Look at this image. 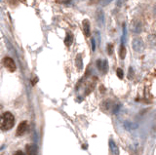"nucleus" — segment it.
Here are the masks:
<instances>
[{
    "label": "nucleus",
    "mask_w": 156,
    "mask_h": 155,
    "mask_svg": "<svg viewBox=\"0 0 156 155\" xmlns=\"http://www.w3.org/2000/svg\"><path fill=\"white\" fill-rule=\"evenodd\" d=\"M109 145H110L111 152L113 153V155H118V147H117L116 144H115L112 141H109Z\"/></svg>",
    "instance_id": "13"
},
{
    "label": "nucleus",
    "mask_w": 156,
    "mask_h": 155,
    "mask_svg": "<svg viewBox=\"0 0 156 155\" xmlns=\"http://www.w3.org/2000/svg\"><path fill=\"white\" fill-rule=\"evenodd\" d=\"M27 155H37V146L35 144H29L27 145Z\"/></svg>",
    "instance_id": "9"
},
{
    "label": "nucleus",
    "mask_w": 156,
    "mask_h": 155,
    "mask_svg": "<svg viewBox=\"0 0 156 155\" xmlns=\"http://www.w3.org/2000/svg\"><path fill=\"white\" fill-rule=\"evenodd\" d=\"M37 81H38V78H37V77H34V79H33V80H32V82H31V85H32V86H34V85L37 83Z\"/></svg>",
    "instance_id": "20"
},
{
    "label": "nucleus",
    "mask_w": 156,
    "mask_h": 155,
    "mask_svg": "<svg viewBox=\"0 0 156 155\" xmlns=\"http://www.w3.org/2000/svg\"><path fill=\"white\" fill-rule=\"evenodd\" d=\"M83 31L86 37H90L91 35V28H90V23L89 20H83Z\"/></svg>",
    "instance_id": "8"
},
{
    "label": "nucleus",
    "mask_w": 156,
    "mask_h": 155,
    "mask_svg": "<svg viewBox=\"0 0 156 155\" xmlns=\"http://www.w3.org/2000/svg\"><path fill=\"white\" fill-rule=\"evenodd\" d=\"M131 29L134 33H140L142 29V20H140L139 19H135L132 20L131 24Z\"/></svg>",
    "instance_id": "4"
},
{
    "label": "nucleus",
    "mask_w": 156,
    "mask_h": 155,
    "mask_svg": "<svg viewBox=\"0 0 156 155\" xmlns=\"http://www.w3.org/2000/svg\"><path fill=\"white\" fill-rule=\"evenodd\" d=\"M107 54L108 55H112L113 54V45L112 44H108L107 45Z\"/></svg>",
    "instance_id": "17"
},
{
    "label": "nucleus",
    "mask_w": 156,
    "mask_h": 155,
    "mask_svg": "<svg viewBox=\"0 0 156 155\" xmlns=\"http://www.w3.org/2000/svg\"><path fill=\"white\" fill-rule=\"evenodd\" d=\"M116 74H117V76L119 77V79H123L124 73H123V70H122L121 68H117L116 69Z\"/></svg>",
    "instance_id": "16"
},
{
    "label": "nucleus",
    "mask_w": 156,
    "mask_h": 155,
    "mask_svg": "<svg viewBox=\"0 0 156 155\" xmlns=\"http://www.w3.org/2000/svg\"><path fill=\"white\" fill-rule=\"evenodd\" d=\"M14 155H25V153H24V152H22V151L19 150V151H17Z\"/></svg>",
    "instance_id": "21"
},
{
    "label": "nucleus",
    "mask_w": 156,
    "mask_h": 155,
    "mask_svg": "<svg viewBox=\"0 0 156 155\" xmlns=\"http://www.w3.org/2000/svg\"><path fill=\"white\" fill-rule=\"evenodd\" d=\"M15 124V117L11 112H4L1 117V124L0 128L2 131H8L11 130Z\"/></svg>",
    "instance_id": "1"
},
{
    "label": "nucleus",
    "mask_w": 156,
    "mask_h": 155,
    "mask_svg": "<svg viewBox=\"0 0 156 155\" xmlns=\"http://www.w3.org/2000/svg\"><path fill=\"white\" fill-rule=\"evenodd\" d=\"M97 66L99 70L103 73H106L107 71V61L106 60H98L97 61Z\"/></svg>",
    "instance_id": "6"
},
{
    "label": "nucleus",
    "mask_w": 156,
    "mask_h": 155,
    "mask_svg": "<svg viewBox=\"0 0 156 155\" xmlns=\"http://www.w3.org/2000/svg\"><path fill=\"white\" fill-rule=\"evenodd\" d=\"M27 128H29V124H27V121H22V122L20 123L19 126H18L16 135H17L18 137L24 136L25 134L27 133Z\"/></svg>",
    "instance_id": "5"
},
{
    "label": "nucleus",
    "mask_w": 156,
    "mask_h": 155,
    "mask_svg": "<svg viewBox=\"0 0 156 155\" xmlns=\"http://www.w3.org/2000/svg\"><path fill=\"white\" fill-rule=\"evenodd\" d=\"M126 2H127V0H117L116 6L118 7V8H122V7L126 4Z\"/></svg>",
    "instance_id": "15"
},
{
    "label": "nucleus",
    "mask_w": 156,
    "mask_h": 155,
    "mask_svg": "<svg viewBox=\"0 0 156 155\" xmlns=\"http://www.w3.org/2000/svg\"><path fill=\"white\" fill-rule=\"evenodd\" d=\"M57 2H59V3H63V4H68L71 2V0H57Z\"/></svg>",
    "instance_id": "18"
},
{
    "label": "nucleus",
    "mask_w": 156,
    "mask_h": 155,
    "mask_svg": "<svg viewBox=\"0 0 156 155\" xmlns=\"http://www.w3.org/2000/svg\"><path fill=\"white\" fill-rule=\"evenodd\" d=\"M132 47L136 52H142L144 48V43L140 38H135L132 41Z\"/></svg>",
    "instance_id": "3"
},
{
    "label": "nucleus",
    "mask_w": 156,
    "mask_h": 155,
    "mask_svg": "<svg viewBox=\"0 0 156 155\" xmlns=\"http://www.w3.org/2000/svg\"><path fill=\"white\" fill-rule=\"evenodd\" d=\"M113 1V0H99V6L102 7H106L107 6L109 3H111V2Z\"/></svg>",
    "instance_id": "14"
},
{
    "label": "nucleus",
    "mask_w": 156,
    "mask_h": 155,
    "mask_svg": "<svg viewBox=\"0 0 156 155\" xmlns=\"http://www.w3.org/2000/svg\"><path fill=\"white\" fill-rule=\"evenodd\" d=\"M96 50V42H95V38L92 39V51H95Z\"/></svg>",
    "instance_id": "19"
},
{
    "label": "nucleus",
    "mask_w": 156,
    "mask_h": 155,
    "mask_svg": "<svg viewBox=\"0 0 156 155\" xmlns=\"http://www.w3.org/2000/svg\"><path fill=\"white\" fill-rule=\"evenodd\" d=\"M2 63H3V66H5V68H6L9 72L16 71L17 66L12 58H10V57H5L3 60H2Z\"/></svg>",
    "instance_id": "2"
},
{
    "label": "nucleus",
    "mask_w": 156,
    "mask_h": 155,
    "mask_svg": "<svg viewBox=\"0 0 156 155\" xmlns=\"http://www.w3.org/2000/svg\"><path fill=\"white\" fill-rule=\"evenodd\" d=\"M76 66H77V68L79 70H81L83 68V61H82V57H81L80 54H78L77 56H76Z\"/></svg>",
    "instance_id": "11"
},
{
    "label": "nucleus",
    "mask_w": 156,
    "mask_h": 155,
    "mask_svg": "<svg viewBox=\"0 0 156 155\" xmlns=\"http://www.w3.org/2000/svg\"><path fill=\"white\" fill-rule=\"evenodd\" d=\"M153 15H154V17L156 18V5L154 6V8H153Z\"/></svg>",
    "instance_id": "22"
},
{
    "label": "nucleus",
    "mask_w": 156,
    "mask_h": 155,
    "mask_svg": "<svg viewBox=\"0 0 156 155\" xmlns=\"http://www.w3.org/2000/svg\"><path fill=\"white\" fill-rule=\"evenodd\" d=\"M73 42V34L71 32H66L65 38V44L66 47H70L71 44Z\"/></svg>",
    "instance_id": "10"
},
{
    "label": "nucleus",
    "mask_w": 156,
    "mask_h": 155,
    "mask_svg": "<svg viewBox=\"0 0 156 155\" xmlns=\"http://www.w3.org/2000/svg\"><path fill=\"white\" fill-rule=\"evenodd\" d=\"M96 20L99 25H103L104 23V13L102 9H98L96 12Z\"/></svg>",
    "instance_id": "7"
},
{
    "label": "nucleus",
    "mask_w": 156,
    "mask_h": 155,
    "mask_svg": "<svg viewBox=\"0 0 156 155\" xmlns=\"http://www.w3.org/2000/svg\"><path fill=\"white\" fill-rule=\"evenodd\" d=\"M126 53H127L126 47H125V46H124V43H121V46H120V50H119V56H120V59L124 60L125 57H126Z\"/></svg>",
    "instance_id": "12"
}]
</instances>
